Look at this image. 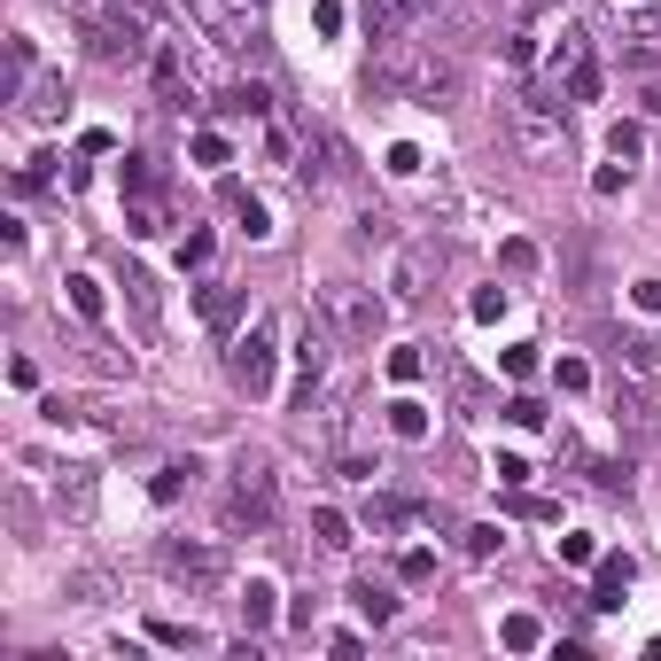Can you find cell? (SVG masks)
Returning a JSON list of instances; mask_svg holds the SVG:
<instances>
[{
    "instance_id": "cell-1",
    "label": "cell",
    "mask_w": 661,
    "mask_h": 661,
    "mask_svg": "<svg viewBox=\"0 0 661 661\" xmlns=\"http://www.w3.org/2000/svg\"><path fill=\"white\" fill-rule=\"evenodd\" d=\"M374 94H404V102H452L459 94V55L444 39H381L374 70H366Z\"/></svg>"
},
{
    "instance_id": "cell-2",
    "label": "cell",
    "mask_w": 661,
    "mask_h": 661,
    "mask_svg": "<svg viewBox=\"0 0 661 661\" xmlns=\"http://www.w3.org/2000/svg\"><path fill=\"white\" fill-rule=\"evenodd\" d=\"M560 87L552 78H522L514 87V102H506V140L529 156V163H560V148H568V117H560Z\"/></svg>"
},
{
    "instance_id": "cell-3",
    "label": "cell",
    "mask_w": 661,
    "mask_h": 661,
    "mask_svg": "<svg viewBox=\"0 0 661 661\" xmlns=\"http://www.w3.org/2000/svg\"><path fill=\"white\" fill-rule=\"evenodd\" d=\"M319 311H327V327H335L343 343H381V327H389V304L374 296V288H358V281H327L319 288Z\"/></svg>"
},
{
    "instance_id": "cell-4",
    "label": "cell",
    "mask_w": 661,
    "mask_h": 661,
    "mask_svg": "<svg viewBox=\"0 0 661 661\" xmlns=\"http://www.w3.org/2000/svg\"><path fill=\"white\" fill-rule=\"evenodd\" d=\"M87 55L94 62H110V70H133V62H148V16L140 9H94L87 16Z\"/></svg>"
},
{
    "instance_id": "cell-5",
    "label": "cell",
    "mask_w": 661,
    "mask_h": 661,
    "mask_svg": "<svg viewBox=\"0 0 661 661\" xmlns=\"http://www.w3.org/2000/svg\"><path fill=\"white\" fill-rule=\"evenodd\" d=\"M265 522H273V459L241 452L233 490H226V529H265Z\"/></svg>"
},
{
    "instance_id": "cell-6",
    "label": "cell",
    "mask_w": 661,
    "mask_h": 661,
    "mask_svg": "<svg viewBox=\"0 0 661 661\" xmlns=\"http://www.w3.org/2000/svg\"><path fill=\"white\" fill-rule=\"evenodd\" d=\"M156 568L172 575V584H187V592H218L226 584V552L203 545V537H163L156 545Z\"/></svg>"
},
{
    "instance_id": "cell-7",
    "label": "cell",
    "mask_w": 661,
    "mask_h": 661,
    "mask_svg": "<svg viewBox=\"0 0 661 661\" xmlns=\"http://www.w3.org/2000/svg\"><path fill=\"white\" fill-rule=\"evenodd\" d=\"M436 273H444V241H436V233L404 241V250H397V265H389V296H397V304H421Z\"/></svg>"
},
{
    "instance_id": "cell-8",
    "label": "cell",
    "mask_w": 661,
    "mask_h": 661,
    "mask_svg": "<svg viewBox=\"0 0 661 661\" xmlns=\"http://www.w3.org/2000/svg\"><path fill=\"white\" fill-rule=\"evenodd\" d=\"M273 327H250V335L233 343V358H226V374H233V389H250V397H273Z\"/></svg>"
},
{
    "instance_id": "cell-9",
    "label": "cell",
    "mask_w": 661,
    "mask_h": 661,
    "mask_svg": "<svg viewBox=\"0 0 661 661\" xmlns=\"http://www.w3.org/2000/svg\"><path fill=\"white\" fill-rule=\"evenodd\" d=\"M358 16H366V39H404L429 16V0H358Z\"/></svg>"
},
{
    "instance_id": "cell-10",
    "label": "cell",
    "mask_w": 661,
    "mask_h": 661,
    "mask_svg": "<svg viewBox=\"0 0 661 661\" xmlns=\"http://www.w3.org/2000/svg\"><path fill=\"white\" fill-rule=\"evenodd\" d=\"M296 172H304L311 187H335V180H351V148H343L335 133H319V140L304 148V163H296Z\"/></svg>"
},
{
    "instance_id": "cell-11",
    "label": "cell",
    "mask_w": 661,
    "mask_h": 661,
    "mask_svg": "<svg viewBox=\"0 0 661 661\" xmlns=\"http://www.w3.org/2000/svg\"><path fill=\"white\" fill-rule=\"evenodd\" d=\"M615 429H623L630 444H646V436H653V397L638 389V374H630V381H615Z\"/></svg>"
},
{
    "instance_id": "cell-12",
    "label": "cell",
    "mask_w": 661,
    "mask_h": 661,
    "mask_svg": "<svg viewBox=\"0 0 661 661\" xmlns=\"http://www.w3.org/2000/svg\"><path fill=\"white\" fill-rule=\"evenodd\" d=\"M218 210H226V218H241V233H250V241H265V233H273L265 203H258L250 187H241V180H218Z\"/></svg>"
},
{
    "instance_id": "cell-13",
    "label": "cell",
    "mask_w": 661,
    "mask_h": 661,
    "mask_svg": "<svg viewBox=\"0 0 661 661\" xmlns=\"http://www.w3.org/2000/svg\"><path fill=\"white\" fill-rule=\"evenodd\" d=\"M241 311H250V288H233V281H210L203 288V327H210V335H226Z\"/></svg>"
},
{
    "instance_id": "cell-14",
    "label": "cell",
    "mask_w": 661,
    "mask_h": 661,
    "mask_svg": "<svg viewBox=\"0 0 661 661\" xmlns=\"http://www.w3.org/2000/svg\"><path fill=\"white\" fill-rule=\"evenodd\" d=\"M319 374H327V335H319V327H304V335H296V397H304V404H311Z\"/></svg>"
},
{
    "instance_id": "cell-15",
    "label": "cell",
    "mask_w": 661,
    "mask_h": 661,
    "mask_svg": "<svg viewBox=\"0 0 661 661\" xmlns=\"http://www.w3.org/2000/svg\"><path fill=\"white\" fill-rule=\"evenodd\" d=\"M273 600H281V592L265 584V575H250V592H241V638H265V630H273V615H281Z\"/></svg>"
},
{
    "instance_id": "cell-16",
    "label": "cell",
    "mask_w": 661,
    "mask_h": 661,
    "mask_svg": "<svg viewBox=\"0 0 661 661\" xmlns=\"http://www.w3.org/2000/svg\"><path fill=\"white\" fill-rule=\"evenodd\" d=\"M623 592H630V552H607L600 575H592V607L607 615V607H623Z\"/></svg>"
},
{
    "instance_id": "cell-17",
    "label": "cell",
    "mask_w": 661,
    "mask_h": 661,
    "mask_svg": "<svg viewBox=\"0 0 661 661\" xmlns=\"http://www.w3.org/2000/svg\"><path fill=\"white\" fill-rule=\"evenodd\" d=\"M615 358H623L638 381H653V374H661V343H653V335H615Z\"/></svg>"
},
{
    "instance_id": "cell-18",
    "label": "cell",
    "mask_w": 661,
    "mask_h": 661,
    "mask_svg": "<svg viewBox=\"0 0 661 661\" xmlns=\"http://www.w3.org/2000/svg\"><path fill=\"white\" fill-rule=\"evenodd\" d=\"M389 436H397V444H421V436H429V404H421V397H397V404H389Z\"/></svg>"
},
{
    "instance_id": "cell-19",
    "label": "cell",
    "mask_w": 661,
    "mask_h": 661,
    "mask_svg": "<svg viewBox=\"0 0 661 661\" xmlns=\"http://www.w3.org/2000/svg\"><path fill=\"white\" fill-rule=\"evenodd\" d=\"M62 110H70V87H62V78H39L32 102H24V117H32V125H55Z\"/></svg>"
},
{
    "instance_id": "cell-20",
    "label": "cell",
    "mask_w": 661,
    "mask_h": 661,
    "mask_svg": "<svg viewBox=\"0 0 661 661\" xmlns=\"http://www.w3.org/2000/svg\"><path fill=\"white\" fill-rule=\"evenodd\" d=\"M62 296H70V311H78V319H102V311H110V296H102V281H94V273H70V281H62Z\"/></svg>"
},
{
    "instance_id": "cell-21",
    "label": "cell",
    "mask_w": 661,
    "mask_h": 661,
    "mask_svg": "<svg viewBox=\"0 0 661 661\" xmlns=\"http://www.w3.org/2000/svg\"><path fill=\"white\" fill-rule=\"evenodd\" d=\"M600 87H607V70H600V55H584V62H575V70L560 78V94H568V102H600Z\"/></svg>"
},
{
    "instance_id": "cell-22",
    "label": "cell",
    "mask_w": 661,
    "mask_h": 661,
    "mask_svg": "<svg viewBox=\"0 0 661 661\" xmlns=\"http://www.w3.org/2000/svg\"><path fill=\"white\" fill-rule=\"evenodd\" d=\"M421 514H429L421 499H374V506H366V522H374V529H412Z\"/></svg>"
},
{
    "instance_id": "cell-23",
    "label": "cell",
    "mask_w": 661,
    "mask_h": 661,
    "mask_svg": "<svg viewBox=\"0 0 661 661\" xmlns=\"http://www.w3.org/2000/svg\"><path fill=\"white\" fill-rule=\"evenodd\" d=\"M125 233H163V195H125Z\"/></svg>"
},
{
    "instance_id": "cell-24",
    "label": "cell",
    "mask_w": 661,
    "mask_h": 661,
    "mask_svg": "<svg viewBox=\"0 0 661 661\" xmlns=\"http://www.w3.org/2000/svg\"><path fill=\"white\" fill-rule=\"evenodd\" d=\"M311 537H319L327 552H351V545H358V537H351V514H335V506H319V514H311Z\"/></svg>"
},
{
    "instance_id": "cell-25",
    "label": "cell",
    "mask_w": 661,
    "mask_h": 661,
    "mask_svg": "<svg viewBox=\"0 0 661 661\" xmlns=\"http://www.w3.org/2000/svg\"><path fill=\"white\" fill-rule=\"evenodd\" d=\"M351 600H358V615H366V623H374V630H381V623H389V615H397V600H389V592H381V584H374V575H358V584H351Z\"/></svg>"
},
{
    "instance_id": "cell-26",
    "label": "cell",
    "mask_w": 661,
    "mask_h": 661,
    "mask_svg": "<svg viewBox=\"0 0 661 661\" xmlns=\"http://www.w3.org/2000/svg\"><path fill=\"white\" fill-rule=\"evenodd\" d=\"M187 482H195V467H187V459H172V467H156V482H148V499H156V506H172V499H180Z\"/></svg>"
},
{
    "instance_id": "cell-27",
    "label": "cell",
    "mask_w": 661,
    "mask_h": 661,
    "mask_svg": "<svg viewBox=\"0 0 661 661\" xmlns=\"http://www.w3.org/2000/svg\"><path fill=\"white\" fill-rule=\"evenodd\" d=\"M499 638H506L514 653H537V646H545V623H537V615H506V623H499Z\"/></svg>"
},
{
    "instance_id": "cell-28",
    "label": "cell",
    "mask_w": 661,
    "mask_h": 661,
    "mask_svg": "<svg viewBox=\"0 0 661 661\" xmlns=\"http://www.w3.org/2000/svg\"><path fill=\"white\" fill-rule=\"evenodd\" d=\"M265 110H273V94H265V87H233V94L218 102V117H265Z\"/></svg>"
},
{
    "instance_id": "cell-29",
    "label": "cell",
    "mask_w": 661,
    "mask_h": 661,
    "mask_svg": "<svg viewBox=\"0 0 661 661\" xmlns=\"http://www.w3.org/2000/svg\"><path fill=\"white\" fill-rule=\"evenodd\" d=\"M421 374H429V358H421V351H389V381H397V389H412Z\"/></svg>"
},
{
    "instance_id": "cell-30",
    "label": "cell",
    "mask_w": 661,
    "mask_h": 661,
    "mask_svg": "<svg viewBox=\"0 0 661 661\" xmlns=\"http://www.w3.org/2000/svg\"><path fill=\"white\" fill-rule=\"evenodd\" d=\"M459 545H467V560H490V552H499V545H506V529H490V522H475V529H467Z\"/></svg>"
},
{
    "instance_id": "cell-31",
    "label": "cell",
    "mask_w": 661,
    "mask_h": 661,
    "mask_svg": "<svg viewBox=\"0 0 661 661\" xmlns=\"http://www.w3.org/2000/svg\"><path fill=\"white\" fill-rule=\"evenodd\" d=\"M397 575H404V584H429V575H436V552H429V545H412V552L397 560Z\"/></svg>"
},
{
    "instance_id": "cell-32",
    "label": "cell",
    "mask_w": 661,
    "mask_h": 661,
    "mask_svg": "<svg viewBox=\"0 0 661 661\" xmlns=\"http://www.w3.org/2000/svg\"><path fill=\"white\" fill-rule=\"evenodd\" d=\"M125 195H156V163L148 156H125Z\"/></svg>"
},
{
    "instance_id": "cell-33",
    "label": "cell",
    "mask_w": 661,
    "mask_h": 661,
    "mask_svg": "<svg viewBox=\"0 0 661 661\" xmlns=\"http://www.w3.org/2000/svg\"><path fill=\"white\" fill-rule=\"evenodd\" d=\"M148 638H156V646H210V638L187 630V623H148Z\"/></svg>"
},
{
    "instance_id": "cell-34",
    "label": "cell",
    "mask_w": 661,
    "mask_h": 661,
    "mask_svg": "<svg viewBox=\"0 0 661 661\" xmlns=\"http://www.w3.org/2000/svg\"><path fill=\"white\" fill-rule=\"evenodd\" d=\"M24 78H32V39L16 32V39H9V94L24 87Z\"/></svg>"
},
{
    "instance_id": "cell-35",
    "label": "cell",
    "mask_w": 661,
    "mask_h": 661,
    "mask_svg": "<svg viewBox=\"0 0 661 661\" xmlns=\"http://www.w3.org/2000/svg\"><path fill=\"white\" fill-rule=\"evenodd\" d=\"M499 366H506V381H529V374H537V343H514Z\"/></svg>"
},
{
    "instance_id": "cell-36",
    "label": "cell",
    "mask_w": 661,
    "mask_h": 661,
    "mask_svg": "<svg viewBox=\"0 0 661 661\" xmlns=\"http://www.w3.org/2000/svg\"><path fill=\"white\" fill-rule=\"evenodd\" d=\"M506 421H514V429H545V404H537V397H506Z\"/></svg>"
},
{
    "instance_id": "cell-37",
    "label": "cell",
    "mask_w": 661,
    "mask_h": 661,
    "mask_svg": "<svg viewBox=\"0 0 661 661\" xmlns=\"http://www.w3.org/2000/svg\"><path fill=\"white\" fill-rule=\"evenodd\" d=\"M467 311H475L482 327H490V319H506V288H475V304H467Z\"/></svg>"
},
{
    "instance_id": "cell-38",
    "label": "cell",
    "mask_w": 661,
    "mask_h": 661,
    "mask_svg": "<svg viewBox=\"0 0 661 661\" xmlns=\"http://www.w3.org/2000/svg\"><path fill=\"white\" fill-rule=\"evenodd\" d=\"M490 475H499L506 490H522V482H529V459H522V452H499V467H490Z\"/></svg>"
},
{
    "instance_id": "cell-39",
    "label": "cell",
    "mask_w": 661,
    "mask_h": 661,
    "mask_svg": "<svg viewBox=\"0 0 661 661\" xmlns=\"http://www.w3.org/2000/svg\"><path fill=\"white\" fill-rule=\"evenodd\" d=\"M187 156H195V163H226V133H195Z\"/></svg>"
},
{
    "instance_id": "cell-40",
    "label": "cell",
    "mask_w": 661,
    "mask_h": 661,
    "mask_svg": "<svg viewBox=\"0 0 661 661\" xmlns=\"http://www.w3.org/2000/svg\"><path fill=\"white\" fill-rule=\"evenodd\" d=\"M389 172H397V180H412V172H421V148L397 140V148H389Z\"/></svg>"
},
{
    "instance_id": "cell-41",
    "label": "cell",
    "mask_w": 661,
    "mask_h": 661,
    "mask_svg": "<svg viewBox=\"0 0 661 661\" xmlns=\"http://www.w3.org/2000/svg\"><path fill=\"white\" fill-rule=\"evenodd\" d=\"M607 156L630 163V156H638V125H615V133H607Z\"/></svg>"
},
{
    "instance_id": "cell-42",
    "label": "cell",
    "mask_w": 661,
    "mask_h": 661,
    "mask_svg": "<svg viewBox=\"0 0 661 661\" xmlns=\"http://www.w3.org/2000/svg\"><path fill=\"white\" fill-rule=\"evenodd\" d=\"M203 258H210V233H203V226H195V233H187V241H180V273H187V265H203Z\"/></svg>"
},
{
    "instance_id": "cell-43",
    "label": "cell",
    "mask_w": 661,
    "mask_h": 661,
    "mask_svg": "<svg viewBox=\"0 0 661 661\" xmlns=\"http://www.w3.org/2000/svg\"><path fill=\"white\" fill-rule=\"evenodd\" d=\"M499 258H506V273H537V250H529V241H506Z\"/></svg>"
},
{
    "instance_id": "cell-44",
    "label": "cell",
    "mask_w": 661,
    "mask_h": 661,
    "mask_svg": "<svg viewBox=\"0 0 661 661\" xmlns=\"http://www.w3.org/2000/svg\"><path fill=\"white\" fill-rule=\"evenodd\" d=\"M630 304H638V311H653V319H661V281H638V288H630Z\"/></svg>"
},
{
    "instance_id": "cell-45",
    "label": "cell",
    "mask_w": 661,
    "mask_h": 661,
    "mask_svg": "<svg viewBox=\"0 0 661 661\" xmlns=\"http://www.w3.org/2000/svg\"><path fill=\"white\" fill-rule=\"evenodd\" d=\"M646 110L661 117V78H653V70H646Z\"/></svg>"
},
{
    "instance_id": "cell-46",
    "label": "cell",
    "mask_w": 661,
    "mask_h": 661,
    "mask_svg": "<svg viewBox=\"0 0 661 661\" xmlns=\"http://www.w3.org/2000/svg\"><path fill=\"white\" fill-rule=\"evenodd\" d=\"M646 39H661V16H646Z\"/></svg>"
}]
</instances>
